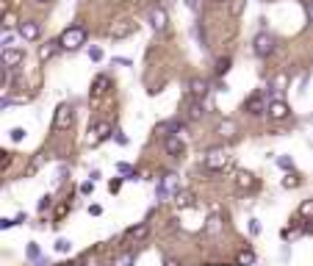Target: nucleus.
Listing matches in <instances>:
<instances>
[{"label": "nucleus", "instance_id": "nucleus-1", "mask_svg": "<svg viewBox=\"0 0 313 266\" xmlns=\"http://www.w3.org/2000/svg\"><path fill=\"white\" fill-rule=\"evenodd\" d=\"M86 28L84 25H70V28H64L61 31V36H58V42H61V48L64 50H78V48H84L86 45Z\"/></svg>", "mask_w": 313, "mask_h": 266}, {"label": "nucleus", "instance_id": "nucleus-2", "mask_svg": "<svg viewBox=\"0 0 313 266\" xmlns=\"http://www.w3.org/2000/svg\"><path fill=\"white\" fill-rule=\"evenodd\" d=\"M274 50H277V39L269 34V31H260V34H255V39H252V53L258 56V59H269Z\"/></svg>", "mask_w": 313, "mask_h": 266}, {"label": "nucleus", "instance_id": "nucleus-3", "mask_svg": "<svg viewBox=\"0 0 313 266\" xmlns=\"http://www.w3.org/2000/svg\"><path fill=\"white\" fill-rule=\"evenodd\" d=\"M230 161V150L228 147H211L208 153H205V166L214 172H222L224 166H228Z\"/></svg>", "mask_w": 313, "mask_h": 266}, {"label": "nucleus", "instance_id": "nucleus-4", "mask_svg": "<svg viewBox=\"0 0 313 266\" xmlns=\"http://www.w3.org/2000/svg\"><path fill=\"white\" fill-rule=\"evenodd\" d=\"M72 122H75L72 106H70V103H61V106L56 108V114H53V128L56 130H70V128H72Z\"/></svg>", "mask_w": 313, "mask_h": 266}, {"label": "nucleus", "instance_id": "nucleus-5", "mask_svg": "<svg viewBox=\"0 0 313 266\" xmlns=\"http://www.w3.org/2000/svg\"><path fill=\"white\" fill-rule=\"evenodd\" d=\"M136 28H138V25L133 23V20H114L111 28H108V36H111V39H125V36L136 34Z\"/></svg>", "mask_w": 313, "mask_h": 266}, {"label": "nucleus", "instance_id": "nucleus-6", "mask_svg": "<svg viewBox=\"0 0 313 266\" xmlns=\"http://www.w3.org/2000/svg\"><path fill=\"white\" fill-rule=\"evenodd\" d=\"M147 23H150V28H152V31H158V34H161V31H166L169 14L164 12L161 6H150V9H147Z\"/></svg>", "mask_w": 313, "mask_h": 266}, {"label": "nucleus", "instance_id": "nucleus-7", "mask_svg": "<svg viewBox=\"0 0 313 266\" xmlns=\"http://www.w3.org/2000/svg\"><path fill=\"white\" fill-rule=\"evenodd\" d=\"M244 111L252 114V117H264V114H269V106L264 103V92H255V95L244 103Z\"/></svg>", "mask_w": 313, "mask_h": 266}, {"label": "nucleus", "instance_id": "nucleus-8", "mask_svg": "<svg viewBox=\"0 0 313 266\" xmlns=\"http://www.w3.org/2000/svg\"><path fill=\"white\" fill-rule=\"evenodd\" d=\"M269 117H272V119H277V122H280V119H288V117H291V108H288V103H286L283 97H277V100H272V103H269Z\"/></svg>", "mask_w": 313, "mask_h": 266}, {"label": "nucleus", "instance_id": "nucleus-9", "mask_svg": "<svg viewBox=\"0 0 313 266\" xmlns=\"http://www.w3.org/2000/svg\"><path fill=\"white\" fill-rule=\"evenodd\" d=\"M39 34H42L39 23H34V20H25V23H20V36H22L25 42H36Z\"/></svg>", "mask_w": 313, "mask_h": 266}, {"label": "nucleus", "instance_id": "nucleus-10", "mask_svg": "<svg viewBox=\"0 0 313 266\" xmlns=\"http://www.w3.org/2000/svg\"><path fill=\"white\" fill-rule=\"evenodd\" d=\"M58 50H64V48H61V42H58V39H50V42H44L42 48H39V61H42V64H48V61L53 59V56L58 53Z\"/></svg>", "mask_w": 313, "mask_h": 266}, {"label": "nucleus", "instance_id": "nucleus-11", "mask_svg": "<svg viewBox=\"0 0 313 266\" xmlns=\"http://www.w3.org/2000/svg\"><path fill=\"white\" fill-rule=\"evenodd\" d=\"M205 92H208V81H205V78H192V81H188V95H192V100H202Z\"/></svg>", "mask_w": 313, "mask_h": 266}, {"label": "nucleus", "instance_id": "nucleus-12", "mask_svg": "<svg viewBox=\"0 0 313 266\" xmlns=\"http://www.w3.org/2000/svg\"><path fill=\"white\" fill-rule=\"evenodd\" d=\"M164 147H166L169 155H183V136H178V133H169L166 139H164Z\"/></svg>", "mask_w": 313, "mask_h": 266}, {"label": "nucleus", "instance_id": "nucleus-13", "mask_svg": "<svg viewBox=\"0 0 313 266\" xmlns=\"http://www.w3.org/2000/svg\"><path fill=\"white\" fill-rule=\"evenodd\" d=\"M175 183H178V175H175V172L164 175L161 186H158V197H161V200H166V197H169V191H175Z\"/></svg>", "mask_w": 313, "mask_h": 266}, {"label": "nucleus", "instance_id": "nucleus-14", "mask_svg": "<svg viewBox=\"0 0 313 266\" xmlns=\"http://www.w3.org/2000/svg\"><path fill=\"white\" fill-rule=\"evenodd\" d=\"M236 186H238L241 191H250L255 186V177L250 175V172H244V169H238L236 172Z\"/></svg>", "mask_w": 313, "mask_h": 266}, {"label": "nucleus", "instance_id": "nucleus-15", "mask_svg": "<svg viewBox=\"0 0 313 266\" xmlns=\"http://www.w3.org/2000/svg\"><path fill=\"white\" fill-rule=\"evenodd\" d=\"M20 61H22V50H3V67H8V70H12V67H17Z\"/></svg>", "mask_w": 313, "mask_h": 266}, {"label": "nucleus", "instance_id": "nucleus-16", "mask_svg": "<svg viewBox=\"0 0 313 266\" xmlns=\"http://www.w3.org/2000/svg\"><path fill=\"white\" fill-rule=\"evenodd\" d=\"M255 263V252L252 249H241L238 255H236V266H252Z\"/></svg>", "mask_w": 313, "mask_h": 266}, {"label": "nucleus", "instance_id": "nucleus-17", "mask_svg": "<svg viewBox=\"0 0 313 266\" xmlns=\"http://www.w3.org/2000/svg\"><path fill=\"white\" fill-rule=\"evenodd\" d=\"M175 205H178V208H192V205H194V194H192V191H178Z\"/></svg>", "mask_w": 313, "mask_h": 266}, {"label": "nucleus", "instance_id": "nucleus-18", "mask_svg": "<svg viewBox=\"0 0 313 266\" xmlns=\"http://www.w3.org/2000/svg\"><path fill=\"white\" fill-rule=\"evenodd\" d=\"M111 136V122H102L94 128V139H92V144H97L100 139H108Z\"/></svg>", "mask_w": 313, "mask_h": 266}, {"label": "nucleus", "instance_id": "nucleus-19", "mask_svg": "<svg viewBox=\"0 0 313 266\" xmlns=\"http://www.w3.org/2000/svg\"><path fill=\"white\" fill-rule=\"evenodd\" d=\"M147 233H150V225H147V222H142V225L130 227V230H128L125 236H128V238H144Z\"/></svg>", "mask_w": 313, "mask_h": 266}, {"label": "nucleus", "instance_id": "nucleus-20", "mask_svg": "<svg viewBox=\"0 0 313 266\" xmlns=\"http://www.w3.org/2000/svg\"><path fill=\"white\" fill-rule=\"evenodd\" d=\"M286 83H288V75H277L274 78V81H272V95H280V97H283V86H286Z\"/></svg>", "mask_w": 313, "mask_h": 266}, {"label": "nucleus", "instance_id": "nucleus-21", "mask_svg": "<svg viewBox=\"0 0 313 266\" xmlns=\"http://www.w3.org/2000/svg\"><path fill=\"white\" fill-rule=\"evenodd\" d=\"M106 86H108V81H106V78H97V81H94V86H92V100H100V95H102V92H106Z\"/></svg>", "mask_w": 313, "mask_h": 266}, {"label": "nucleus", "instance_id": "nucleus-22", "mask_svg": "<svg viewBox=\"0 0 313 266\" xmlns=\"http://www.w3.org/2000/svg\"><path fill=\"white\" fill-rule=\"evenodd\" d=\"M192 34H194V39H197L200 48H208V42H205V31H202V23H194V25H192Z\"/></svg>", "mask_w": 313, "mask_h": 266}, {"label": "nucleus", "instance_id": "nucleus-23", "mask_svg": "<svg viewBox=\"0 0 313 266\" xmlns=\"http://www.w3.org/2000/svg\"><path fill=\"white\" fill-rule=\"evenodd\" d=\"M133 260H136V252H133V249H128V252H122L120 258L114 260V266H133Z\"/></svg>", "mask_w": 313, "mask_h": 266}, {"label": "nucleus", "instance_id": "nucleus-24", "mask_svg": "<svg viewBox=\"0 0 313 266\" xmlns=\"http://www.w3.org/2000/svg\"><path fill=\"white\" fill-rule=\"evenodd\" d=\"M205 230H208V233H219V230H222V219H219V216H208V219H205Z\"/></svg>", "mask_w": 313, "mask_h": 266}, {"label": "nucleus", "instance_id": "nucleus-25", "mask_svg": "<svg viewBox=\"0 0 313 266\" xmlns=\"http://www.w3.org/2000/svg\"><path fill=\"white\" fill-rule=\"evenodd\" d=\"M53 249L64 255V252H70V249H72V241H70V238H58V241L53 244Z\"/></svg>", "mask_w": 313, "mask_h": 266}, {"label": "nucleus", "instance_id": "nucleus-26", "mask_svg": "<svg viewBox=\"0 0 313 266\" xmlns=\"http://www.w3.org/2000/svg\"><path fill=\"white\" fill-rule=\"evenodd\" d=\"M200 117H202V106H200V100H194L188 106V119H200Z\"/></svg>", "mask_w": 313, "mask_h": 266}, {"label": "nucleus", "instance_id": "nucleus-27", "mask_svg": "<svg viewBox=\"0 0 313 266\" xmlns=\"http://www.w3.org/2000/svg\"><path fill=\"white\" fill-rule=\"evenodd\" d=\"M300 216H305V219L313 216V200H305V202L300 205Z\"/></svg>", "mask_w": 313, "mask_h": 266}, {"label": "nucleus", "instance_id": "nucleus-28", "mask_svg": "<svg viewBox=\"0 0 313 266\" xmlns=\"http://www.w3.org/2000/svg\"><path fill=\"white\" fill-rule=\"evenodd\" d=\"M228 70H230V59H228V56H222V59L216 61V75H224Z\"/></svg>", "mask_w": 313, "mask_h": 266}, {"label": "nucleus", "instance_id": "nucleus-29", "mask_svg": "<svg viewBox=\"0 0 313 266\" xmlns=\"http://www.w3.org/2000/svg\"><path fill=\"white\" fill-rule=\"evenodd\" d=\"M283 186H286V189H296V186H300V177H296L294 172H288V175H286V180H283Z\"/></svg>", "mask_w": 313, "mask_h": 266}, {"label": "nucleus", "instance_id": "nucleus-30", "mask_svg": "<svg viewBox=\"0 0 313 266\" xmlns=\"http://www.w3.org/2000/svg\"><path fill=\"white\" fill-rule=\"evenodd\" d=\"M8 139H12V142H22V139H25V128H12V130H8Z\"/></svg>", "mask_w": 313, "mask_h": 266}, {"label": "nucleus", "instance_id": "nucleus-31", "mask_svg": "<svg viewBox=\"0 0 313 266\" xmlns=\"http://www.w3.org/2000/svg\"><path fill=\"white\" fill-rule=\"evenodd\" d=\"M219 130H222L224 139H230V136L236 133V125H233V122H222V125H219Z\"/></svg>", "mask_w": 313, "mask_h": 266}, {"label": "nucleus", "instance_id": "nucleus-32", "mask_svg": "<svg viewBox=\"0 0 313 266\" xmlns=\"http://www.w3.org/2000/svg\"><path fill=\"white\" fill-rule=\"evenodd\" d=\"M39 255H42L39 244H28V258H30V260H39Z\"/></svg>", "mask_w": 313, "mask_h": 266}, {"label": "nucleus", "instance_id": "nucleus-33", "mask_svg": "<svg viewBox=\"0 0 313 266\" xmlns=\"http://www.w3.org/2000/svg\"><path fill=\"white\" fill-rule=\"evenodd\" d=\"M302 9H305V14H308V23L313 25V0H302Z\"/></svg>", "mask_w": 313, "mask_h": 266}, {"label": "nucleus", "instance_id": "nucleus-34", "mask_svg": "<svg viewBox=\"0 0 313 266\" xmlns=\"http://www.w3.org/2000/svg\"><path fill=\"white\" fill-rule=\"evenodd\" d=\"M260 230H264V225H260L258 219H250V233H252V236H260Z\"/></svg>", "mask_w": 313, "mask_h": 266}, {"label": "nucleus", "instance_id": "nucleus-35", "mask_svg": "<svg viewBox=\"0 0 313 266\" xmlns=\"http://www.w3.org/2000/svg\"><path fill=\"white\" fill-rule=\"evenodd\" d=\"M230 12L241 14V12H244V0H230Z\"/></svg>", "mask_w": 313, "mask_h": 266}, {"label": "nucleus", "instance_id": "nucleus-36", "mask_svg": "<svg viewBox=\"0 0 313 266\" xmlns=\"http://www.w3.org/2000/svg\"><path fill=\"white\" fill-rule=\"evenodd\" d=\"M14 42H17V39H14V36H12V34H8V31H6V36H3V50L14 48Z\"/></svg>", "mask_w": 313, "mask_h": 266}, {"label": "nucleus", "instance_id": "nucleus-37", "mask_svg": "<svg viewBox=\"0 0 313 266\" xmlns=\"http://www.w3.org/2000/svg\"><path fill=\"white\" fill-rule=\"evenodd\" d=\"M89 59H92V61H102V50H100V48H92V50H89Z\"/></svg>", "mask_w": 313, "mask_h": 266}, {"label": "nucleus", "instance_id": "nucleus-38", "mask_svg": "<svg viewBox=\"0 0 313 266\" xmlns=\"http://www.w3.org/2000/svg\"><path fill=\"white\" fill-rule=\"evenodd\" d=\"M186 6L192 9V12H200V6H202V0H186Z\"/></svg>", "mask_w": 313, "mask_h": 266}, {"label": "nucleus", "instance_id": "nucleus-39", "mask_svg": "<svg viewBox=\"0 0 313 266\" xmlns=\"http://www.w3.org/2000/svg\"><path fill=\"white\" fill-rule=\"evenodd\" d=\"M42 164H44V158H42V155H36V158L30 161V172H34V169H39Z\"/></svg>", "mask_w": 313, "mask_h": 266}, {"label": "nucleus", "instance_id": "nucleus-40", "mask_svg": "<svg viewBox=\"0 0 313 266\" xmlns=\"http://www.w3.org/2000/svg\"><path fill=\"white\" fill-rule=\"evenodd\" d=\"M277 164L283 166V169H288V172H291V158H286V155H283V158H277Z\"/></svg>", "mask_w": 313, "mask_h": 266}, {"label": "nucleus", "instance_id": "nucleus-41", "mask_svg": "<svg viewBox=\"0 0 313 266\" xmlns=\"http://www.w3.org/2000/svg\"><path fill=\"white\" fill-rule=\"evenodd\" d=\"M114 139H116V144H128V142H130V139H128L125 133H120V130H116V136H114Z\"/></svg>", "mask_w": 313, "mask_h": 266}, {"label": "nucleus", "instance_id": "nucleus-42", "mask_svg": "<svg viewBox=\"0 0 313 266\" xmlns=\"http://www.w3.org/2000/svg\"><path fill=\"white\" fill-rule=\"evenodd\" d=\"M12 25H14V17H12V14H6V17H3V28H12Z\"/></svg>", "mask_w": 313, "mask_h": 266}, {"label": "nucleus", "instance_id": "nucleus-43", "mask_svg": "<svg viewBox=\"0 0 313 266\" xmlns=\"http://www.w3.org/2000/svg\"><path fill=\"white\" fill-rule=\"evenodd\" d=\"M114 67H130V59H114Z\"/></svg>", "mask_w": 313, "mask_h": 266}, {"label": "nucleus", "instance_id": "nucleus-44", "mask_svg": "<svg viewBox=\"0 0 313 266\" xmlns=\"http://www.w3.org/2000/svg\"><path fill=\"white\" fill-rule=\"evenodd\" d=\"M50 208V197H42V202H39V211H48Z\"/></svg>", "mask_w": 313, "mask_h": 266}, {"label": "nucleus", "instance_id": "nucleus-45", "mask_svg": "<svg viewBox=\"0 0 313 266\" xmlns=\"http://www.w3.org/2000/svg\"><path fill=\"white\" fill-rule=\"evenodd\" d=\"M89 213H92V216H100L102 208H100V205H92V208H89Z\"/></svg>", "mask_w": 313, "mask_h": 266}, {"label": "nucleus", "instance_id": "nucleus-46", "mask_svg": "<svg viewBox=\"0 0 313 266\" xmlns=\"http://www.w3.org/2000/svg\"><path fill=\"white\" fill-rule=\"evenodd\" d=\"M164 266H180V263H178L175 258H166V260H164Z\"/></svg>", "mask_w": 313, "mask_h": 266}, {"label": "nucleus", "instance_id": "nucleus-47", "mask_svg": "<svg viewBox=\"0 0 313 266\" xmlns=\"http://www.w3.org/2000/svg\"><path fill=\"white\" fill-rule=\"evenodd\" d=\"M36 3H50V0H36Z\"/></svg>", "mask_w": 313, "mask_h": 266}, {"label": "nucleus", "instance_id": "nucleus-48", "mask_svg": "<svg viewBox=\"0 0 313 266\" xmlns=\"http://www.w3.org/2000/svg\"><path fill=\"white\" fill-rule=\"evenodd\" d=\"M216 3H228V0H216Z\"/></svg>", "mask_w": 313, "mask_h": 266}, {"label": "nucleus", "instance_id": "nucleus-49", "mask_svg": "<svg viewBox=\"0 0 313 266\" xmlns=\"http://www.w3.org/2000/svg\"><path fill=\"white\" fill-rule=\"evenodd\" d=\"M264 3H272V0H264Z\"/></svg>", "mask_w": 313, "mask_h": 266}]
</instances>
